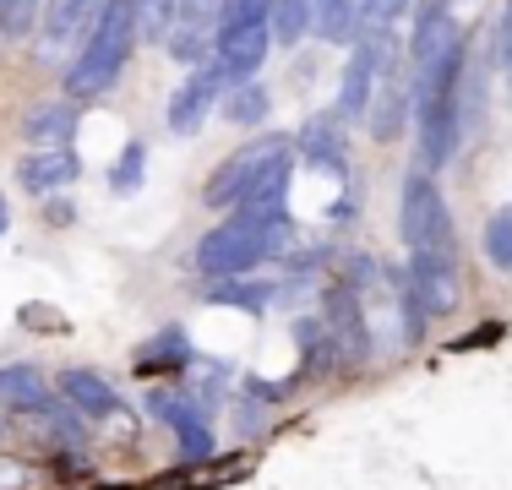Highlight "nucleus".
<instances>
[{"label": "nucleus", "instance_id": "obj_1", "mask_svg": "<svg viewBox=\"0 0 512 490\" xmlns=\"http://www.w3.org/2000/svg\"><path fill=\"white\" fill-rule=\"evenodd\" d=\"M463 66H469V33L442 49V55L431 60V66L414 71V126H420V164L442 169L447 158L458 153L463 142V126H458V88H463Z\"/></svg>", "mask_w": 512, "mask_h": 490}, {"label": "nucleus", "instance_id": "obj_2", "mask_svg": "<svg viewBox=\"0 0 512 490\" xmlns=\"http://www.w3.org/2000/svg\"><path fill=\"white\" fill-rule=\"evenodd\" d=\"M142 28H137V0H104V17L93 22V33L82 39L77 60L66 66V93L77 98V104H88V98H104L109 88L120 82V71H126L131 49H137Z\"/></svg>", "mask_w": 512, "mask_h": 490}, {"label": "nucleus", "instance_id": "obj_3", "mask_svg": "<svg viewBox=\"0 0 512 490\" xmlns=\"http://www.w3.org/2000/svg\"><path fill=\"white\" fill-rule=\"evenodd\" d=\"M409 251H442L458 256V235H453V213H447V196L436 186L431 169H414L404 180V213H398Z\"/></svg>", "mask_w": 512, "mask_h": 490}, {"label": "nucleus", "instance_id": "obj_4", "mask_svg": "<svg viewBox=\"0 0 512 490\" xmlns=\"http://www.w3.org/2000/svg\"><path fill=\"white\" fill-rule=\"evenodd\" d=\"M393 55H398V33L393 28H360L355 33L349 60H344V77H338V120H365L376 77H382V66Z\"/></svg>", "mask_w": 512, "mask_h": 490}, {"label": "nucleus", "instance_id": "obj_5", "mask_svg": "<svg viewBox=\"0 0 512 490\" xmlns=\"http://www.w3.org/2000/svg\"><path fill=\"white\" fill-rule=\"evenodd\" d=\"M262 256H267L262 224H251V218L235 213L197 240V273L202 278H240V273H251Z\"/></svg>", "mask_w": 512, "mask_h": 490}, {"label": "nucleus", "instance_id": "obj_6", "mask_svg": "<svg viewBox=\"0 0 512 490\" xmlns=\"http://www.w3.org/2000/svg\"><path fill=\"white\" fill-rule=\"evenodd\" d=\"M235 82L240 77L224 66V60H202V66L169 93V109H164L169 131H175V137H197L202 120H213V104H224V93L235 88Z\"/></svg>", "mask_w": 512, "mask_h": 490}, {"label": "nucleus", "instance_id": "obj_7", "mask_svg": "<svg viewBox=\"0 0 512 490\" xmlns=\"http://www.w3.org/2000/svg\"><path fill=\"white\" fill-rule=\"evenodd\" d=\"M295 147V137H284V131H262L256 142H246V147H235V153L218 164V175L202 186V202L207 207H235L240 202V191L251 186V175L267 164V158H278V153H289Z\"/></svg>", "mask_w": 512, "mask_h": 490}, {"label": "nucleus", "instance_id": "obj_8", "mask_svg": "<svg viewBox=\"0 0 512 490\" xmlns=\"http://www.w3.org/2000/svg\"><path fill=\"white\" fill-rule=\"evenodd\" d=\"M371 137L376 142H398L404 126L414 120V71H404V60H387L382 77H376V93H371Z\"/></svg>", "mask_w": 512, "mask_h": 490}, {"label": "nucleus", "instance_id": "obj_9", "mask_svg": "<svg viewBox=\"0 0 512 490\" xmlns=\"http://www.w3.org/2000/svg\"><path fill=\"white\" fill-rule=\"evenodd\" d=\"M148 409L169 425V431H175V447H180V458H186V463L213 458V425H207L202 403H191L180 387H158L148 398Z\"/></svg>", "mask_w": 512, "mask_h": 490}, {"label": "nucleus", "instance_id": "obj_10", "mask_svg": "<svg viewBox=\"0 0 512 490\" xmlns=\"http://www.w3.org/2000/svg\"><path fill=\"white\" fill-rule=\"evenodd\" d=\"M409 284L420 294L425 316H453L458 300H463V278H458V256H442V251H414L409 256Z\"/></svg>", "mask_w": 512, "mask_h": 490}, {"label": "nucleus", "instance_id": "obj_11", "mask_svg": "<svg viewBox=\"0 0 512 490\" xmlns=\"http://www.w3.org/2000/svg\"><path fill=\"white\" fill-rule=\"evenodd\" d=\"M289 180H295V147L278 158H267L262 169L251 175V186L240 191L235 213L251 218V224H267V218H284V202H289Z\"/></svg>", "mask_w": 512, "mask_h": 490}, {"label": "nucleus", "instance_id": "obj_12", "mask_svg": "<svg viewBox=\"0 0 512 490\" xmlns=\"http://www.w3.org/2000/svg\"><path fill=\"white\" fill-rule=\"evenodd\" d=\"M104 17V0H44V55H66V49H82V39L93 33V22Z\"/></svg>", "mask_w": 512, "mask_h": 490}, {"label": "nucleus", "instance_id": "obj_13", "mask_svg": "<svg viewBox=\"0 0 512 490\" xmlns=\"http://www.w3.org/2000/svg\"><path fill=\"white\" fill-rule=\"evenodd\" d=\"M295 153L300 164L316 169V175H349V142H344V126H338V109L333 115H311L295 137Z\"/></svg>", "mask_w": 512, "mask_h": 490}, {"label": "nucleus", "instance_id": "obj_14", "mask_svg": "<svg viewBox=\"0 0 512 490\" xmlns=\"http://www.w3.org/2000/svg\"><path fill=\"white\" fill-rule=\"evenodd\" d=\"M322 322H327V333H333V343H338V365H360L365 360V338H371L360 289H349V284L327 289V316Z\"/></svg>", "mask_w": 512, "mask_h": 490}, {"label": "nucleus", "instance_id": "obj_15", "mask_svg": "<svg viewBox=\"0 0 512 490\" xmlns=\"http://www.w3.org/2000/svg\"><path fill=\"white\" fill-rule=\"evenodd\" d=\"M273 49V28L267 22H218L213 33V60H224L235 77H256Z\"/></svg>", "mask_w": 512, "mask_h": 490}, {"label": "nucleus", "instance_id": "obj_16", "mask_svg": "<svg viewBox=\"0 0 512 490\" xmlns=\"http://www.w3.org/2000/svg\"><path fill=\"white\" fill-rule=\"evenodd\" d=\"M77 175H82V158L71 153V147H39V153H28V158L17 164V180H22L33 196L71 186Z\"/></svg>", "mask_w": 512, "mask_h": 490}, {"label": "nucleus", "instance_id": "obj_17", "mask_svg": "<svg viewBox=\"0 0 512 490\" xmlns=\"http://www.w3.org/2000/svg\"><path fill=\"white\" fill-rule=\"evenodd\" d=\"M60 392H66L71 409H82V420H109V414L126 409V398H120L99 371H66L60 376Z\"/></svg>", "mask_w": 512, "mask_h": 490}, {"label": "nucleus", "instance_id": "obj_18", "mask_svg": "<svg viewBox=\"0 0 512 490\" xmlns=\"http://www.w3.org/2000/svg\"><path fill=\"white\" fill-rule=\"evenodd\" d=\"M0 409H17V414L50 409V382L33 365H0Z\"/></svg>", "mask_w": 512, "mask_h": 490}, {"label": "nucleus", "instance_id": "obj_19", "mask_svg": "<svg viewBox=\"0 0 512 490\" xmlns=\"http://www.w3.org/2000/svg\"><path fill=\"white\" fill-rule=\"evenodd\" d=\"M267 109H273V98H267V88L256 77H240L235 88L224 93V120L229 126H262Z\"/></svg>", "mask_w": 512, "mask_h": 490}, {"label": "nucleus", "instance_id": "obj_20", "mask_svg": "<svg viewBox=\"0 0 512 490\" xmlns=\"http://www.w3.org/2000/svg\"><path fill=\"white\" fill-rule=\"evenodd\" d=\"M267 28H273V44H300L306 33H316V0H273Z\"/></svg>", "mask_w": 512, "mask_h": 490}, {"label": "nucleus", "instance_id": "obj_21", "mask_svg": "<svg viewBox=\"0 0 512 490\" xmlns=\"http://www.w3.org/2000/svg\"><path fill=\"white\" fill-rule=\"evenodd\" d=\"M355 33H360V0H316V39L355 44Z\"/></svg>", "mask_w": 512, "mask_h": 490}, {"label": "nucleus", "instance_id": "obj_22", "mask_svg": "<svg viewBox=\"0 0 512 490\" xmlns=\"http://www.w3.org/2000/svg\"><path fill=\"white\" fill-rule=\"evenodd\" d=\"M22 131H28V142H50V147H66L71 131H77V115H71V104H39L28 109V120H22Z\"/></svg>", "mask_w": 512, "mask_h": 490}, {"label": "nucleus", "instance_id": "obj_23", "mask_svg": "<svg viewBox=\"0 0 512 490\" xmlns=\"http://www.w3.org/2000/svg\"><path fill=\"white\" fill-rule=\"evenodd\" d=\"M273 284H240V278H207V300L213 305H240V311H262L273 300Z\"/></svg>", "mask_w": 512, "mask_h": 490}, {"label": "nucleus", "instance_id": "obj_24", "mask_svg": "<svg viewBox=\"0 0 512 490\" xmlns=\"http://www.w3.org/2000/svg\"><path fill=\"white\" fill-rule=\"evenodd\" d=\"M485 256H491V267L512 273V207H496L485 218Z\"/></svg>", "mask_w": 512, "mask_h": 490}, {"label": "nucleus", "instance_id": "obj_25", "mask_svg": "<svg viewBox=\"0 0 512 490\" xmlns=\"http://www.w3.org/2000/svg\"><path fill=\"white\" fill-rule=\"evenodd\" d=\"M44 17V0H0V39H28Z\"/></svg>", "mask_w": 512, "mask_h": 490}, {"label": "nucleus", "instance_id": "obj_26", "mask_svg": "<svg viewBox=\"0 0 512 490\" xmlns=\"http://www.w3.org/2000/svg\"><path fill=\"white\" fill-rule=\"evenodd\" d=\"M175 11H180V0H137V28H142V39H148V44H164L169 28H175Z\"/></svg>", "mask_w": 512, "mask_h": 490}, {"label": "nucleus", "instance_id": "obj_27", "mask_svg": "<svg viewBox=\"0 0 512 490\" xmlns=\"http://www.w3.org/2000/svg\"><path fill=\"white\" fill-rule=\"evenodd\" d=\"M142 158H148V147L131 137V142H126V153H120V158H115V169H109V186H115L120 196H137V191H142Z\"/></svg>", "mask_w": 512, "mask_h": 490}, {"label": "nucleus", "instance_id": "obj_28", "mask_svg": "<svg viewBox=\"0 0 512 490\" xmlns=\"http://www.w3.org/2000/svg\"><path fill=\"white\" fill-rule=\"evenodd\" d=\"M404 11H414V0H360V28H393Z\"/></svg>", "mask_w": 512, "mask_h": 490}, {"label": "nucleus", "instance_id": "obj_29", "mask_svg": "<svg viewBox=\"0 0 512 490\" xmlns=\"http://www.w3.org/2000/svg\"><path fill=\"white\" fill-rule=\"evenodd\" d=\"M142 360H164L169 371H180V365L191 360V343H186V333L175 327V333H158V343H153L148 354H142Z\"/></svg>", "mask_w": 512, "mask_h": 490}, {"label": "nucleus", "instance_id": "obj_30", "mask_svg": "<svg viewBox=\"0 0 512 490\" xmlns=\"http://www.w3.org/2000/svg\"><path fill=\"white\" fill-rule=\"evenodd\" d=\"M502 338H507V322H485V327H474V333L453 338V354H463V349H491V343H502Z\"/></svg>", "mask_w": 512, "mask_h": 490}, {"label": "nucleus", "instance_id": "obj_31", "mask_svg": "<svg viewBox=\"0 0 512 490\" xmlns=\"http://www.w3.org/2000/svg\"><path fill=\"white\" fill-rule=\"evenodd\" d=\"M502 55H507V82H512V0L502 11Z\"/></svg>", "mask_w": 512, "mask_h": 490}, {"label": "nucleus", "instance_id": "obj_32", "mask_svg": "<svg viewBox=\"0 0 512 490\" xmlns=\"http://www.w3.org/2000/svg\"><path fill=\"white\" fill-rule=\"evenodd\" d=\"M6 224H11V213H6V202H0V235H6Z\"/></svg>", "mask_w": 512, "mask_h": 490}]
</instances>
